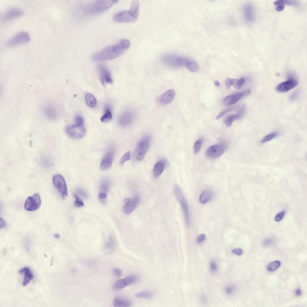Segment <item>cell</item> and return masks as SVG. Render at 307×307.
Listing matches in <instances>:
<instances>
[{"label": "cell", "mask_w": 307, "mask_h": 307, "mask_svg": "<svg viewBox=\"0 0 307 307\" xmlns=\"http://www.w3.org/2000/svg\"><path fill=\"white\" fill-rule=\"evenodd\" d=\"M232 252L237 255H240L243 254V251L241 248H237L233 250Z\"/></svg>", "instance_id": "47"}, {"label": "cell", "mask_w": 307, "mask_h": 307, "mask_svg": "<svg viewBox=\"0 0 307 307\" xmlns=\"http://www.w3.org/2000/svg\"><path fill=\"white\" fill-rule=\"evenodd\" d=\"M113 19L119 22H130L137 20L130 11H124L116 13L113 16Z\"/></svg>", "instance_id": "11"}, {"label": "cell", "mask_w": 307, "mask_h": 307, "mask_svg": "<svg viewBox=\"0 0 307 307\" xmlns=\"http://www.w3.org/2000/svg\"><path fill=\"white\" fill-rule=\"evenodd\" d=\"M139 3L138 0H133L132 2L130 11L134 17L137 19L139 14Z\"/></svg>", "instance_id": "25"}, {"label": "cell", "mask_w": 307, "mask_h": 307, "mask_svg": "<svg viewBox=\"0 0 307 307\" xmlns=\"http://www.w3.org/2000/svg\"><path fill=\"white\" fill-rule=\"evenodd\" d=\"M140 201V198L138 195H136L132 198H127L125 200V204L123 207L124 212L126 214L131 213L136 207Z\"/></svg>", "instance_id": "15"}, {"label": "cell", "mask_w": 307, "mask_h": 307, "mask_svg": "<svg viewBox=\"0 0 307 307\" xmlns=\"http://www.w3.org/2000/svg\"><path fill=\"white\" fill-rule=\"evenodd\" d=\"M296 295L297 296H300L301 294V292L300 290L299 289H297L295 292Z\"/></svg>", "instance_id": "54"}, {"label": "cell", "mask_w": 307, "mask_h": 307, "mask_svg": "<svg viewBox=\"0 0 307 307\" xmlns=\"http://www.w3.org/2000/svg\"><path fill=\"white\" fill-rule=\"evenodd\" d=\"M236 119L235 115L231 114L226 117L224 120L225 124L227 127H230L233 122Z\"/></svg>", "instance_id": "34"}, {"label": "cell", "mask_w": 307, "mask_h": 307, "mask_svg": "<svg viewBox=\"0 0 307 307\" xmlns=\"http://www.w3.org/2000/svg\"><path fill=\"white\" fill-rule=\"evenodd\" d=\"M285 214V212L284 211H282L278 213L275 217V221L277 222H279L281 221L283 218Z\"/></svg>", "instance_id": "41"}, {"label": "cell", "mask_w": 307, "mask_h": 307, "mask_svg": "<svg viewBox=\"0 0 307 307\" xmlns=\"http://www.w3.org/2000/svg\"><path fill=\"white\" fill-rule=\"evenodd\" d=\"M54 184L58 190L62 197L64 198L68 195L67 188L65 180L61 175H55L53 177Z\"/></svg>", "instance_id": "10"}, {"label": "cell", "mask_w": 307, "mask_h": 307, "mask_svg": "<svg viewBox=\"0 0 307 307\" xmlns=\"http://www.w3.org/2000/svg\"><path fill=\"white\" fill-rule=\"evenodd\" d=\"M165 166L163 160L157 162L155 165L153 170V174L155 177H159L163 172Z\"/></svg>", "instance_id": "23"}, {"label": "cell", "mask_w": 307, "mask_h": 307, "mask_svg": "<svg viewBox=\"0 0 307 307\" xmlns=\"http://www.w3.org/2000/svg\"><path fill=\"white\" fill-rule=\"evenodd\" d=\"M226 293L229 294H231L234 291V287L232 286H228L226 288Z\"/></svg>", "instance_id": "49"}, {"label": "cell", "mask_w": 307, "mask_h": 307, "mask_svg": "<svg viewBox=\"0 0 307 307\" xmlns=\"http://www.w3.org/2000/svg\"><path fill=\"white\" fill-rule=\"evenodd\" d=\"M114 306L116 307H128L131 305L130 301L127 299L121 297H116L113 301Z\"/></svg>", "instance_id": "22"}, {"label": "cell", "mask_w": 307, "mask_h": 307, "mask_svg": "<svg viewBox=\"0 0 307 307\" xmlns=\"http://www.w3.org/2000/svg\"><path fill=\"white\" fill-rule=\"evenodd\" d=\"M41 204L40 196L39 194L36 193L27 198L24 204V208L28 211H32L38 209Z\"/></svg>", "instance_id": "8"}, {"label": "cell", "mask_w": 307, "mask_h": 307, "mask_svg": "<svg viewBox=\"0 0 307 307\" xmlns=\"http://www.w3.org/2000/svg\"><path fill=\"white\" fill-rule=\"evenodd\" d=\"M134 115L132 112L130 111L126 112L120 117L119 120V123L122 126H127L131 124Z\"/></svg>", "instance_id": "20"}, {"label": "cell", "mask_w": 307, "mask_h": 307, "mask_svg": "<svg viewBox=\"0 0 307 307\" xmlns=\"http://www.w3.org/2000/svg\"><path fill=\"white\" fill-rule=\"evenodd\" d=\"M225 144L221 143L210 147L207 150L206 155L210 158H216L221 156L226 149Z\"/></svg>", "instance_id": "9"}, {"label": "cell", "mask_w": 307, "mask_h": 307, "mask_svg": "<svg viewBox=\"0 0 307 307\" xmlns=\"http://www.w3.org/2000/svg\"><path fill=\"white\" fill-rule=\"evenodd\" d=\"M23 11L20 8L13 7L7 10L3 15L2 21L4 22L10 21L22 16Z\"/></svg>", "instance_id": "13"}, {"label": "cell", "mask_w": 307, "mask_h": 307, "mask_svg": "<svg viewBox=\"0 0 307 307\" xmlns=\"http://www.w3.org/2000/svg\"><path fill=\"white\" fill-rule=\"evenodd\" d=\"M117 1L97 0L91 2L84 8V12L87 14L99 13L104 12L110 8Z\"/></svg>", "instance_id": "2"}, {"label": "cell", "mask_w": 307, "mask_h": 307, "mask_svg": "<svg viewBox=\"0 0 307 307\" xmlns=\"http://www.w3.org/2000/svg\"><path fill=\"white\" fill-rule=\"evenodd\" d=\"M225 85L228 89H230L232 85L231 80L230 78H228L225 81Z\"/></svg>", "instance_id": "48"}, {"label": "cell", "mask_w": 307, "mask_h": 307, "mask_svg": "<svg viewBox=\"0 0 307 307\" xmlns=\"http://www.w3.org/2000/svg\"><path fill=\"white\" fill-rule=\"evenodd\" d=\"M29 34L25 31L20 32L12 37L6 43L7 47H12L28 43L30 40Z\"/></svg>", "instance_id": "5"}, {"label": "cell", "mask_w": 307, "mask_h": 307, "mask_svg": "<svg viewBox=\"0 0 307 307\" xmlns=\"http://www.w3.org/2000/svg\"><path fill=\"white\" fill-rule=\"evenodd\" d=\"M210 267L212 271H215L217 269V265L216 263L214 261H212L210 263Z\"/></svg>", "instance_id": "50"}, {"label": "cell", "mask_w": 307, "mask_h": 307, "mask_svg": "<svg viewBox=\"0 0 307 307\" xmlns=\"http://www.w3.org/2000/svg\"><path fill=\"white\" fill-rule=\"evenodd\" d=\"M100 74V79L103 84L104 82L108 83H112V79L111 73L106 67L103 64H100L98 67Z\"/></svg>", "instance_id": "18"}, {"label": "cell", "mask_w": 307, "mask_h": 307, "mask_svg": "<svg viewBox=\"0 0 307 307\" xmlns=\"http://www.w3.org/2000/svg\"><path fill=\"white\" fill-rule=\"evenodd\" d=\"M74 121L75 124L80 126H84V119L80 116H76L75 118Z\"/></svg>", "instance_id": "39"}, {"label": "cell", "mask_w": 307, "mask_h": 307, "mask_svg": "<svg viewBox=\"0 0 307 307\" xmlns=\"http://www.w3.org/2000/svg\"><path fill=\"white\" fill-rule=\"evenodd\" d=\"M285 8V6L284 5H281L277 6L276 7V10L278 12H280L283 10Z\"/></svg>", "instance_id": "51"}, {"label": "cell", "mask_w": 307, "mask_h": 307, "mask_svg": "<svg viewBox=\"0 0 307 307\" xmlns=\"http://www.w3.org/2000/svg\"><path fill=\"white\" fill-rule=\"evenodd\" d=\"M202 143V140L201 138L198 139L195 142L193 147L194 152L195 154L198 153L200 151Z\"/></svg>", "instance_id": "35"}, {"label": "cell", "mask_w": 307, "mask_h": 307, "mask_svg": "<svg viewBox=\"0 0 307 307\" xmlns=\"http://www.w3.org/2000/svg\"><path fill=\"white\" fill-rule=\"evenodd\" d=\"M212 196V193L209 191H205L200 195L199 201L202 204H205L210 200Z\"/></svg>", "instance_id": "26"}, {"label": "cell", "mask_w": 307, "mask_h": 307, "mask_svg": "<svg viewBox=\"0 0 307 307\" xmlns=\"http://www.w3.org/2000/svg\"><path fill=\"white\" fill-rule=\"evenodd\" d=\"M272 243V241L269 239H266L264 241V244L265 246H268Z\"/></svg>", "instance_id": "53"}, {"label": "cell", "mask_w": 307, "mask_h": 307, "mask_svg": "<svg viewBox=\"0 0 307 307\" xmlns=\"http://www.w3.org/2000/svg\"><path fill=\"white\" fill-rule=\"evenodd\" d=\"M206 236L204 234H201L198 236L197 238V241L198 243H200L204 241L206 239Z\"/></svg>", "instance_id": "46"}, {"label": "cell", "mask_w": 307, "mask_h": 307, "mask_svg": "<svg viewBox=\"0 0 307 307\" xmlns=\"http://www.w3.org/2000/svg\"><path fill=\"white\" fill-rule=\"evenodd\" d=\"M110 186V181L108 178L103 180L101 183L100 187V193L107 195Z\"/></svg>", "instance_id": "24"}, {"label": "cell", "mask_w": 307, "mask_h": 307, "mask_svg": "<svg viewBox=\"0 0 307 307\" xmlns=\"http://www.w3.org/2000/svg\"><path fill=\"white\" fill-rule=\"evenodd\" d=\"M65 131L68 136L76 139L82 138L85 133V129L84 126L75 124L66 126L65 128Z\"/></svg>", "instance_id": "7"}, {"label": "cell", "mask_w": 307, "mask_h": 307, "mask_svg": "<svg viewBox=\"0 0 307 307\" xmlns=\"http://www.w3.org/2000/svg\"><path fill=\"white\" fill-rule=\"evenodd\" d=\"M187 69L190 71L195 72L199 69V66L198 64L195 61H190L186 64Z\"/></svg>", "instance_id": "30"}, {"label": "cell", "mask_w": 307, "mask_h": 307, "mask_svg": "<svg viewBox=\"0 0 307 307\" xmlns=\"http://www.w3.org/2000/svg\"><path fill=\"white\" fill-rule=\"evenodd\" d=\"M130 158V153L129 151L126 152L121 158L120 164L121 165H123L126 162L129 160Z\"/></svg>", "instance_id": "38"}, {"label": "cell", "mask_w": 307, "mask_h": 307, "mask_svg": "<svg viewBox=\"0 0 307 307\" xmlns=\"http://www.w3.org/2000/svg\"><path fill=\"white\" fill-rule=\"evenodd\" d=\"M74 196L75 199L74 203L75 206L78 207H82L84 205V203L80 198L76 194H74Z\"/></svg>", "instance_id": "37"}, {"label": "cell", "mask_w": 307, "mask_h": 307, "mask_svg": "<svg viewBox=\"0 0 307 307\" xmlns=\"http://www.w3.org/2000/svg\"><path fill=\"white\" fill-rule=\"evenodd\" d=\"M130 46L128 40H122L118 44L107 47L94 54L92 58L94 61H100L112 59L121 55Z\"/></svg>", "instance_id": "1"}, {"label": "cell", "mask_w": 307, "mask_h": 307, "mask_svg": "<svg viewBox=\"0 0 307 307\" xmlns=\"http://www.w3.org/2000/svg\"><path fill=\"white\" fill-rule=\"evenodd\" d=\"M6 225V223L4 220L1 218L0 219V228L4 227Z\"/></svg>", "instance_id": "52"}, {"label": "cell", "mask_w": 307, "mask_h": 307, "mask_svg": "<svg viewBox=\"0 0 307 307\" xmlns=\"http://www.w3.org/2000/svg\"><path fill=\"white\" fill-rule=\"evenodd\" d=\"M243 14L246 21L250 23L253 22L256 19V13L254 7L249 3L244 4L243 7Z\"/></svg>", "instance_id": "14"}, {"label": "cell", "mask_w": 307, "mask_h": 307, "mask_svg": "<svg viewBox=\"0 0 307 307\" xmlns=\"http://www.w3.org/2000/svg\"><path fill=\"white\" fill-rule=\"evenodd\" d=\"M280 264L281 263L279 261H273L268 265L267 269L269 271H274L279 267Z\"/></svg>", "instance_id": "33"}, {"label": "cell", "mask_w": 307, "mask_h": 307, "mask_svg": "<svg viewBox=\"0 0 307 307\" xmlns=\"http://www.w3.org/2000/svg\"><path fill=\"white\" fill-rule=\"evenodd\" d=\"M244 113V109L243 108H241L239 109L235 115L236 119L241 118L243 115Z\"/></svg>", "instance_id": "42"}, {"label": "cell", "mask_w": 307, "mask_h": 307, "mask_svg": "<svg viewBox=\"0 0 307 307\" xmlns=\"http://www.w3.org/2000/svg\"><path fill=\"white\" fill-rule=\"evenodd\" d=\"M113 272L115 275L117 277H120L121 275V270L119 268H115L113 270Z\"/></svg>", "instance_id": "45"}, {"label": "cell", "mask_w": 307, "mask_h": 307, "mask_svg": "<svg viewBox=\"0 0 307 307\" xmlns=\"http://www.w3.org/2000/svg\"><path fill=\"white\" fill-rule=\"evenodd\" d=\"M214 84L216 86H219L220 85V82L216 80L214 81Z\"/></svg>", "instance_id": "55"}, {"label": "cell", "mask_w": 307, "mask_h": 307, "mask_svg": "<svg viewBox=\"0 0 307 307\" xmlns=\"http://www.w3.org/2000/svg\"><path fill=\"white\" fill-rule=\"evenodd\" d=\"M174 192L176 198L180 204L186 223L188 225L189 222L188 207L185 198L178 186H175Z\"/></svg>", "instance_id": "4"}, {"label": "cell", "mask_w": 307, "mask_h": 307, "mask_svg": "<svg viewBox=\"0 0 307 307\" xmlns=\"http://www.w3.org/2000/svg\"><path fill=\"white\" fill-rule=\"evenodd\" d=\"M54 236L56 239H58L60 237L59 234L58 233H55L54 235Z\"/></svg>", "instance_id": "56"}, {"label": "cell", "mask_w": 307, "mask_h": 307, "mask_svg": "<svg viewBox=\"0 0 307 307\" xmlns=\"http://www.w3.org/2000/svg\"><path fill=\"white\" fill-rule=\"evenodd\" d=\"M112 150L109 151L105 155L100 163V167L103 170L109 169L111 166L113 157Z\"/></svg>", "instance_id": "19"}, {"label": "cell", "mask_w": 307, "mask_h": 307, "mask_svg": "<svg viewBox=\"0 0 307 307\" xmlns=\"http://www.w3.org/2000/svg\"><path fill=\"white\" fill-rule=\"evenodd\" d=\"M231 109H225L220 112L216 117V119H219L222 118L226 113L229 112Z\"/></svg>", "instance_id": "44"}, {"label": "cell", "mask_w": 307, "mask_h": 307, "mask_svg": "<svg viewBox=\"0 0 307 307\" xmlns=\"http://www.w3.org/2000/svg\"><path fill=\"white\" fill-rule=\"evenodd\" d=\"M137 276L132 275L117 281L114 285V288L117 290L122 289L127 285L136 283L138 280Z\"/></svg>", "instance_id": "12"}, {"label": "cell", "mask_w": 307, "mask_h": 307, "mask_svg": "<svg viewBox=\"0 0 307 307\" xmlns=\"http://www.w3.org/2000/svg\"><path fill=\"white\" fill-rule=\"evenodd\" d=\"M231 80L232 85L234 88L237 89L240 88L245 82L244 79L243 78L240 79H232Z\"/></svg>", "instance_id": "29"}, {"label": "cell", "mask_w": 307, "mask_h": 307, "mask_svg": "<svg viewBox=\"0 0 307 307\" xmlns=\"http://www.w3.org/2000/svg\"><path fill=\"white\" fill-rule=\"evenodd\" d=\"M297 84V80L290 77L288 80L279 84L276 87V90L280 92H286L296 87Z\"/></svg>", "instance_id": "16"}, {"label": "cell", "mask_w": 307, "mask_h": 307, "mask_svg": "<svg viewBox=\"0 0 307 307\" xmlns=\"http://www.w3.org/2000/svg\"><path fill=\"white\" fill-rule=\"evenodd\" d=\"M166 64L174 67H180L186 66L190 61L186 57H178L173 55H167L163 58Z\"/></svg>", "instance_id": "6"}, {"label": "cell", "mask_w": 307, "mask_h": 307, "mask_svg": "<svg viewBox=\"0 0 307 307\" xmlns=\"http://www.w3.org/2000/svg\"><path fill=\"white\" fill-rule=\"evenodd\" d=\"M299 92L297 91L293 92L289 97V100L291 101H293L295 100L298 97Z\"/></svg>", "instance_id": "43"}, {"label": "cell", "mask_w": 307, "mask_h": 307, "mask_svg": "<svg viewBox=\"0 0 307 307\" xmlns=\"http://www.w3.org/2000/svg\"><path fill=\"white\" fill-rule=\"evenodd\" d=\"M154 295V293L151 291H145L137 293L135 296L137 298L151 299L153 297Z\"/></svg>", "instance_id": "28"}, {"label": "cell", "mask_w": 307, "mask_h": 307, "mask_svg": "<svg viewBox=\"0 0 307 307\" xmlns=\"http://www.w3.org/2000/svg\"><path fill=\"white\" fill-rule=\"evenodd\" d=\"M85 98L86 103L88 106L93 107L95 106L97 103V100L93 95L87 93L85 95Z\"/></svg>", "instance_id": "27"}, {"label": "cell", "mask_w": 307, "mask_h": 307, "mask_svg": "<svg viewBox=\"0 0 307 307\" xmlns=\"http://www.w3.org/2000/svg\"><path fill=\"white\" fill-rule=\"evenodd\" d=\"M112 118V114L110 110L107 109L105 113L103 115L101 118V121L104 123H106L110 121Z\"/></svg>", "instance_id": "31"}, {"label": "cell", "mask_w": 307, "mask_h": 307, "mask_svg": "<svg viewBox=\"0 0 307 307\" xmlns=\"http://www.w3.org/2000/svg\"><path fill=\"white\" fill-rule=\"evenodd\" d=\"M175 95V92L173 89L168 90L160 96L158 102L161 105H167L172 101Z\"/></svg>", "instance_id": "17"}, {"label": "cell", "mask_w": 307, "mask_h": 307, "mask_svg": "<svg viewBox=\"0 0 307 307\" xmlns=\"http://www.w3.org/2000/svg\"><path fill=\"white\" fill-rule=\"evenodd\" d=\"M278 133L276 132L270 133L265 136L261 140V143H264L269 141L277 136Z\"/></svg>", "instance_id": "36"}, {"label": "cell", "mask_w": 307, "mask_h": 307, "mask_svg": "<svg viewBox=\"0 0 307 307\" xmlns=\"http://www.w3.org/2000/svg\"><path fill=\"white\" fill-rule=\"evenodd\" d=\"M76 192L84 198L87 197V195L86 192L82 188H78L76 190Z\"/></svg>", "instance_id": "40"}, {"label": "cell", "mask_w": 307, "mask_h": 307, "mask_svg": "<svg viewBox=\"0 0 307 307\" xmlns=\"http://www.w3.org/2000/svg\"><path fill=\"white\" fill-rule=\"evenodd\" d=\"M115 246V240L113 236H110L109 237L106 244V248L112 250L114 249Z\"/></svg>", "instance_id": "32"}, {"label": "cell", "mask_w": 307, "mask_h": 307, "mask_svg": "<svg viewBox=\"0 0 307 307\" xmlns=\"http://www.w3.org/2000/svg\"><path fill=\"white\" fill-rule=\"evenodd\" d=\"M19 273L24 276L22 282V285L23 286L27 285L34 278L33 273L28 267H25L19 270Z\"/></svg>", "instance_id": "21"}, {"label": "cell", "mask_w": 307, "mask_h": 307, "mask_svg": "<svg viewBox=\"0 0 307 307\" xmlns=\"http://www.w3.org/2000/svg\"><path fill=\"white\" fill-rule=\"evenodd\" d=\"M151 140L150 136L147 135L144 136L137 145L133 153V158L137 161L143 160L148 151Z\"/></svg>", "instance_id": "3"}]
</instances>
